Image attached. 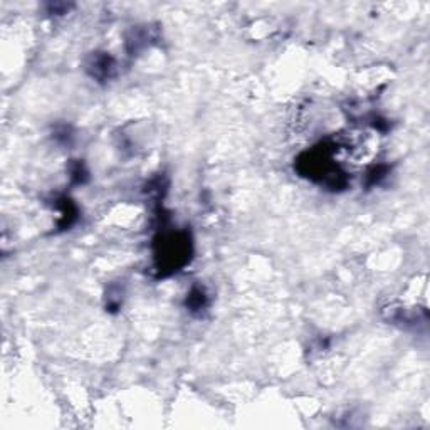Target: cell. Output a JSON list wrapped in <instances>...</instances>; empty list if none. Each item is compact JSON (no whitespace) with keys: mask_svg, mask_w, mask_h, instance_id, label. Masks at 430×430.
Listing matches in <instances>:
<instances>
[{"mask_svg":"<svg viewBox=\"0 0 430 430\" xmlns=\"http://www.w3.org/2000/svg\"><path fill=\"white\" fill-rule=\"evenodd\" d=\"M189 306L192 308V311H197V310H202L207 304V301H205V293L202 288H193L192 293H190V298H189Z\"/></svg>","mask_w":430,"mask_h":430,"instance_id":"6da1fadb","label":"cell"}]
</instances>
